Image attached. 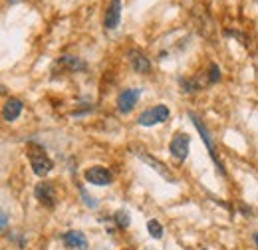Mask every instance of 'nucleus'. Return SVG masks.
I'll return each instance as SVG.
<instances>
[{
	"instance_id": "f257e3e1",
	"label": "nucleus",
	"mask_w": 258,
	"mask_h": 250,
	"mask_svg": "<svg viewBox=\"0 0 258 250\" xmlns=\"http://www.w3.org/2000/svg\"><path fill=\"white\" fill-rule=\"evenodd\" d=\"M169 115H171V113H169V107H167V105H155V107L145 109V111L139 115L137 123L143 125V127H151V125H157V123L167 121Z\"/></svg>"
},
{
	"instance_id": "f03ea898",
	"label": "nucleus",
	"mask_w": 258,
	"mask_h": 250,
	"mask_svg": "<svg viewBox=\"0 0 258 250\" xmlns=\"http://www.w3.org/2000/svg\"><path fill=\"white\" fill-rule=\"evenodd\" d=\"M191 115V119H193L195 127H197V131L201 133V139L205 141V145H207V149H209V153L213 157V161L219 165V171H221V175H225V167H223V163H221V159L217 155V149H215V145H213V137H211V133H209V129L205 127V123L195 115V113H189Z\"/></svg>"
},
{
	"instance_id": "7ed1b4c3",
	"label": "nucleus",
	"mask_w": 258,
	"mask_h": 250,
	"mask_svg": "<svg viewBox=\"0 0 258 250\" xmlns=\"http://www.w3.org/2000/svg\"><path fill=\"white\" fill-rule=\"evenodd\" d=\"M189 143H191V137L187 133H177L173 139H171V155L175 157L177 163H183L187 155H189Z\"/></svg>"
},
{
	"instance_id": "20e7f679",
	"label": "nucleus",
	"mask_w": 258,
	"mask_h": 250,
	"mask_svg": "<svg viewBox=\"0 0 258 250\" xmlns=\"http://www.w3.org/2000/svg\"><path fill=\"white\" fill-rule=\"evenodd\" d=\"M30 165H32V171L38 177H44L52 171L54 163L52 159L46 155L44 151H30Z\"/></svg>"
},
{
	"instance_id": "39448f33",
	"label": "nucleus",
	"mask_w": 258,
	"mask_h": 250,
	"mask_svg": "<svg viewBox=\"0 0 258 250\" xmlns=\"http://www.w3.org/2000/svg\"><path fill=\"white\" fill-rule=\"evenodd\" d=\"M139 97H141V90H135V88L121 92L119 97H117V111H119V113H123V115L131 113V111H133V107L137 105Z\"/></svg>"
},
{
	"instance_id": "423d86ee",
	"label": "nucleus",
	"mask_w": 258,
	"mask_h": 250,
	"mask_svg": "<svg viewBox=\"0 0 258 250\" xmlns=\"http://www.w3.org/2000/svg\"><path fill=\"white\" fill-rule=\"evenodd\" d=\"M84 177H86V181L92 183V185H109V183L113 181L111 171L105 169V167H90V169H86Z\"/></svg>"
},
{
	"instance_id": "0eeeda50",
	"label": "nucleus",
	"mask_w": 258,
	"mask_h": 250,
	"mask_svg": "<svg viewBox=\"0 0 258 250\" xmlns=\"http://www.w3.org/2000/svg\"><path fill=\"white\" fill-rule=\"evenodd\" d=\"M119 20H121V0H111L103 16V26L107 30H115Z\"/></svg>"
},
{
	"instance_id": "6e6552de",
	"label": "nucleus",
	"mask_w": 258,
	"mask_h": 250,
	"mask_svg": "<svg viewBox=\"0 0 258 250\" xmlns=\"http://www.w3.org/2000/svg\"><path fill=\"white\" fill-rule=\"evenodd\" d=\"M135 153H137V157H139V159H141L143 163H147L149 167H153V169H155V171H157V173L161 175L163 179H167V181H175V177L171 175V171L167 169V165H165V163H161L159 159L151 157L149 153H145V151H141V149H137Z\"/></svg>"
},
{
	"instance_id": "1a4fd4ad",
	"label": "nucleus",
	"mask_w": 258,
	"mask_h": 250,
	"mask_svg": "<svg viewBox=\"0 0 258 250\" xmlns=\"http://www.w3.org/2000/svg\"><path fill=\"white\" fill-rule=\"evenodd\" d=\"M34 197L42 203V205H46V207H54V203H56V191L54 187L50 185V183H38L36 187H34Z\"/></svg>"
},
{
	"instance_id": "9d476101",
	"label": "nucleus",
	"mask_w": 258,
	"mask_h": 250,
	"mask_svg": "<svg viewBox=\"0 0 258 250\" xmlns=\"http://www.w3.org/2000/svg\"><path fill=\"white\" fill-rule=\"evenodd\" d=\"M129 64H131V68L135 70V72H139V74H147L149 70H151V60L141 52V50H137V48H133V50H129Z\"/></svg>"
},
{
	"instance_id": "9b49d317",
	"label": "nucleus",
	"mask_w": 258,
	"mask_h": 250,
	"mask_svg": "<svg viewBox=\"0 0 258 250\" xmlns=\"http://www.w3.org/2000/svg\"><path fill=\"white\" fill-rule=\"evenodd\" d=\"M22 101L20 99H16V97H10V99H6V103H4V107H2V117H4V121H16L18 117H20V113H22Z\"/></svg>"
},
{
	"instance_id": "f8f14e48",
	"label": "nucleus",
	"mask_w": 258,
	"mask_h": 250,
	"mask_svg": "<svg viewBox=\"0 0 258 250\" xmlns=\"http://www.w3.org/2000/svg\"><path fill=\"white\" fill-rule=\"evenodd\" d=\"M64 244L68 250H86L88 248V240L80 230H70L64 234Z\"/></svg>"
},
{
	"instance_id": "ddd939ff",
	"label": "nucleus",
	"mask_w": 258,
	"mask_h": 250,
	"mask_svg": "<svg viewBox=\"0 0 258 250\" xmlns=\"http://www.w3.org/2000/svg\"><path fill=\"white\" fill-rule=\"evenodd\" d=\"M54 70H58V72H62V70H68V72H82V70H86V64L82 62V60H78V58L64 56V58H60V60L56 62Z\"/></svg>"
},
{
	"instance_id": "4468645a",
	"label": "nucleus",
	"mask_w": 258,
	"mask_h": 250,
	"mask_svg": "<svg viewBox=\"0 0 258 250\" xmlns=\"http://www.w3.org/2000/svg\"><path fill=\"white\" fill-rule=\"evenodd\" d=\"M147 230H149V234L153 236V238H161L163 236V226L159 224V220L151 219L147 222Z\"/></svg>"
},
{
	"instance_id": "2eb2a0df",
	"label": "nucleus",
	"mask_w": 258,
	"mask_h": 250,
	"mask_svg": "<svg viewBox=\"0 0 258 250\" xmlns=\"http://www.w3.org/2000/svg\"><path fill=\"white\" fill-rule=\"evenodd\" d=\"M179 86L187 92V94H195V92H199V88H201V84L199 82H193V80H179Z\"/></svg>"
},
{
	"instance_id": "dca6fc26",
	"label": "nucleus",
	"mask_w": 258,
	"mask_h": 250,
	"mask_svg": "<svg viewBox=\"0 0 258 250\" xmlns=\"http://www.w3.org/2000/svg\"><path fill=\"white\" fill-rule=\"evenodd\" d=\"M113 217H115V222H117L121 228H127L129 226V215L125 213V211H117Z\"/></svg>"
},
{
	"instance_id": "f3484780",
	"label": "nucleus",
	"mask_w": 258,
	"mask_h": 250,
	"mask_svg": "<svg viewBox=\"0 0 258 250\" xmlns=\"http://www.w3.org/2000/svg\"><path fill=\"white\" fill-rule=\"evenodd\" d=\"M221 80V70H219V66L217 64H211V68H209V82H219Z\"/></svg>"
},
{
	"instance_id": "a211bd4d",
	"label": "nucleus",
	"mask_w": 258,
	"mask_h": 250,
	"mask_svg": "<svg viewBox=\"0 0 258 250\" xmlns=\"http://www.w3.org/2000/svg\"><path fill=\"white\" fill-rule=\"evenodd\" d=\"M82 195H84V199H86V205H88L90 209H97V201L94 199V197H90L86 191H82Z\"/></svg>"
},
{
	"instance_id": "6ab92c4d",
	"label": "nucleus",
	"mask_w": 258,
	"mask_h": 250,
	"mask_svg": "<svg viewBox=\"0 0 258 250\" xmlns=\"http://www.w3.org/2000/svg\"><path fill=\"white\" fill-rule=\"evenodd\" d=\"M0 224H2V228H6V224H8V215L2 211V220H0Z\"/></svg>"
},
{
	"instance_id": "aec40b11",
	"label": "nucleus",
	"mask_w": 258,
	"mask_h": 250,
	"mask_svg": "<svg viewBox=\"0 0 258 250\" xmlns=\"http://www.w3.org/2000/svg\"><path fill=\"white\" fill-rule=\"evenodd\" d=\"M252 238H254V242H256V246H258V232H254V234H252Z\"/></svg>"
},
{
	"instance_id": "412c9836",
	"label": "nucleus",
	"mask_w": 258,
	"mask_h": 250,
	"mask_svg": "<svg viewBox=\"0 0 258 250\" xmlns=\"http://www.w3.org/2000/svg\"><path fill=\"white\" fill-rule=\"evenodd\" d=\"M16 2H20V0H8V4H16Z\"/></svg>"
}]
</instances>
